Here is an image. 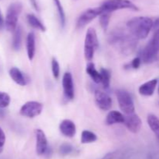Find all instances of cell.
I'll return each mask as SVG.
<instances>
[{
    "label": "cell",
    "instance_id": "1",
    "mask_svg": "<svg viewBox=\"0 0 159 159\" xmlns=\"http://www.w3.org/2000/svg\"><path fill=\"white\" fill-rule=\"evenodd\" d=\"M153 26V20L147 17H134L128 20L127 23V29L132 36L137 39L146 38Z\"/></svg>",
    "mask_w": 159,
    "mask_h": 159
},
{
    "label": "cell",
    "instance_id": "2",
    "mask_svg": "<svg viewBox=\"0 0 159 159\" xmlns=\"http://www.w3.org/2000/svg\"><path fill=\"white\" fill-rule=\"evenodd\" d=\"M22 4L18 2L12 3L9 6L5 19V26L9 31L14 32L17 27L18 19L22 11Z\"/></svg>",
    "mask_w": 159,
    "mask_h": 159
},
{
    "label": "cell",
    "instance_id": "3",
    "mask_svg": "<svg viewBox=\"0 0 159 159\" xmlns=\"http://www.w3.org/2000/svg\"><path fill=\"white\" fill-rule=\"evenodd\" d=\"M98 45H99V42H98L96 31L93 28H89L85 34V44H84V55L87 60H93Z\"/></svg>",
    "mask_w": 159,
    "mask_h": 159
},
{
    "label": "cell",
    "instance_id": "4",
    "mask_svg": "<svg viewBox=\"0 0 159 159\" xmlns=\"http://www.w3.org/2000/svg\"><path fill=\"white\" fill-rule=\"evenodd\" d=\"M159 53V40L154 36L152 40L147 44L141 55V61L145 63H151L156 59Z\"/></svg>",
    "mask_w": 159,
    "mask_h": 159
},
{
    "label": "cell",
    "instance_id": "5",
    "mask_svg": "<svg viewBox=\"0 0 159 159\" xmlns=\"http://www.w3.org/2000/svg\"><path fill=\"white\" fill-rule=\"evenodd\" d=\"M102 12H112L120 9L138 10V8L129 0H107L100 6Z\"/></svg>",
    "mask_w": 159,
    "mask_h": 159
},
{
    "label": "cell",
    "instance_id": "6",
    "mask_svg": "<svg viewBox=\"0 0 159 159\" xmlns=\"http://www.w3.org/2000/svg\"><path fill=\"white\" fill-rule=\"evenodd\" d=\"M116 98L121 111L127 115L134 113L135 107L131 96L124 90H116Z\"/></svg>",
    "mask_w": 159,
    "mask_h": 159
},
{
    "label": "cell",
    "instance_id": "7",
    "mask_svg": "<svg viewBox=\"0 0 159 159\" xmlns=\"http://www.w3.org/2000/svg\"><path fill=\"white\" fill-rule=\"evenodd\" d=\"M43 104L38 101H27L20 108V114L27 118H34L41 113Z\"/></svg>",
    "mask_w": 159,
    "mask_h": 159
},
{
    "label": "cell",
    "instance_id": "8",
    "mask_svg": "<svg viewBox=\"0 0 159 159\" xmlns=\"http://www.w3.org/2000/svg\"><path fill=\"white\" fill-rule=\"evenodd\" d=\"M101 13H102V9H101L100 6L97 8L87 9L85 12H82L78 18L77 27L83 28L88 23H89L92 20H94L96 17H99Z\"/></svg>",
    "mask_w": 159,
    "mask_h": 159
},
{
    "label": "cell",
    "instance_id": "9",
    "mask_svg": "<svg viewBox=\"0 0 159 159\" xmlns=\"http://www.w3.org/2000/svg\"><path fill=\"white\" fill-rule=\"evenodd\" d=\"M95 101L98 107L103 111L110 110L112 107V98L102 90L95 91Z\"/></svg>",
    "mask_w": 159,
    "mask_h": 159
},
{
    "label": "cell",
    "instance_id": "10",
    "mask_svg": "<svg viewBox=\"0 0 159 159\" xmlns=\"http://www.w3.org/2000/svg\"><path fill=\"white\" fill-rule=\"evenodd\" d=\"M62 86H63L64 94L65 98L69 100H72L75 97L74 83H73L72 76L70 73H65L62 79Z\"/></svg>",
    "mask_w": 159,
    "mask_h": 159
},
{
    "label": "cell",
    "instance_id": "11",
    "mask_svg": "<svg viewBox=\"0 0 159 159\" xmlns=\"http://www.w3.org/2000/svg\"><path fill=\"white\" fill-rule=\"evenodd\" d=\"M124 123L125 124L127 129L134 133L139 132L141 126H142L141 118L134 113L127 115V116H125V120H124Z\"/></svg>",
    "mask_w": 159,
    "mask_h": 159
},
{
    "label": "cell",
    "instance_id": "12",
    "mask_svg": "<svg viewBox=\"0 0 159 159\" xmlns=\"http://www.w3.org/2000/svg\"><path fill=\"white\" fill-rule=\"evenodd\" d=\"M36 138H37V145H36L37 153L39 155H42L48 150V140L46 135L43 131L38 129L36 130Z\"/></svg>",
    "mask_w": 159,
    "mask_h": 159
},
{
    "label": "cell",
    "instance_id": "13",
    "mask_svg": "<svg viewBox=\"0 0 159 159\" xmlns=\"http://www.w3.org/2000/svg\"><path fill=\"white\" fill-rule=\"evenodd\" d=\"M61 132L67 137H73L76 133L75 124L70 119H64L59 126Z\"/></svg>",
    "mask_w": 159,
    "mask_h": 159
},
{
    "label": "cell",
    "instance_id": "14",
    "mask_svg": "<svg viewBox=\"0 0 159 159\" xmlns=\"http://www.w3.org/2000/svg\"><path fill=\"white\" fill-rule=\"evenodd\" d=\"M157 84H158V80L153 79L144 83V84H141L140 86L139 89H138L140 94L146 97L152 96L154 94V92H155Z\"/></svg>",
    "mask_w": 159,
    "mask_h": 159
},
{
    "label": "cell",
    "instance_id": "15",
    "mask_svg": "<svg viewBox=\"0 0 159 159\" xmlns=\"http://www.w3.org/2000/svg\"><path fill=\"white\" fill-rule=\"evenodd\" d=\"M125 116L118 111H111L107 115L106 123L107 125H113L117 123H124Z\"/></svg>",
    "mask_w": 159,
    "mask_h": 159
},
{
    "label": "cell",
    "instance_id": "16",
    "mask_svg": "<svg viewBox=\"0 0 159 159\" xmlns=\"http://www.w3.org/2000/svg\"><path fill=\"white\" fill-rule=\"evenodd\" d=\"M9 76L16 84L20 86H25L26 84V79L23 73L16 67H12L9 70Z\"/></svg>",
    "mask_w": 159,
    "mask_h": 159
},
{
    "label": "cell",
    "instance_id": "17",
    "mask_svg": "<svg viewBox=\"0 0 159 159\" xmlns=\"http://www.w3.org/2000/svg\"><path fill=\"white\" fill-rule=\"evenodd\" d=\"M26 51L30 60H32L34 57L36 51V39L35 35L33 32L28 34L26 37Z\"/></svg>",
    "mask_w": 159,
    "mask_h": 159
},
{
    "label": "cell",
    "instance_id": "18",
    "mask_svg": "<svg viewBox=\"0 0 159 159\" xmlns=\"http://www.w3.org/2000/svg\"><path fill=\"white\" fill-rule=\"evenodd\" d=\"M86 72L89 76L92 78L93 81L96 84H99L102 81L100 72L98 71L95 67L94 63L93 62H89L86 66Z\"/></svg>",
    "mask_w": 159,
    "mask_h": 159
},
{
    "label": "cell",
    "instance_id": "19",
    "mask_svg": "<svg viewBox=\"0 0 159 159\" xmlns=\"http://www.w3.org/2000/svg\"><path fill=\"white\" fill-rule=\"evenodd\" d=\"M147 121L151 129L156 136L159 141V118L154 114H150L148 115Z\"/></svg>",
    "mask_w": 159,
    "mask_h": 159
},
{
    "label": "cell",
    "instance_id": "20",
    "mask_svg": "<svg viewBox=\"0 0 159 159\" xmlns=\"http://www.w3.org/2000/svg\"><path fill=\"white\" fill-rule=\"evenodd\" d=\"M22 38H23V30L20 26H18L13 32L12 37V48L14 50H20L22 45Z\"/></svg>",
    "mask_w": 159,
    "mask_h": 159
},
{
    "label": "cell",
    "instance_id": "21",
    "mask_svg": "<svg viewBox=\"0 0 159 159\" xmlns=\"http://www.w3.org/2000/svg\"><path fill=\"white\" fill-rule=\"evenodd\" d=\"M26 19H27V21L29 23V24L32 27L37 30H40L41 31H46V27H45L44 25L43 24V23L35 15H34V14H28L26 16Z\"/></svg>",
    "mask_w": 159,
    "mask_h": 159
},
{
    "label": "cell",
    "instance_id": "22",
    "mask_svg": "<svg viewBox=\"0 0 159 159\" xmlns=\"http://www.w3.org/2000/svg\"><path fill=\"white\" fill-rule=\"evenodd\" d=\"M97 140V136L93 132L89 130H83L81 136L82 143H90Z\"/></svg>",
    "mask_w": 159,
    "mask_h": 159
},
{
    "label": "cell",
    "instance_id": "23",
    "mask_svg": "<svg viewBox=\"0 0 159 159\" xmlns=\"http://www.w3.org/2000/svg\"><path fill=\"white\" fill-rule=\"evenodd\" d=\"M100 73H101V77H102V81H101V84H102L104 88L107 89L109 88L110 84V79H111V74H110V72L108 70L104 68H101L100 70Z\"/></svg>",
    "mask_w": 159,
    "mask_h": 159
},
{
    "label": "cell",
    "instance_id": "24",
    "mask_svg": "<svg viewBox=\"0 0 159 159\" xmlns=\"http://www.w3.org/2000/svg\"><path fill=\"white\" fill-rule=\"evenodd\" d=\"M54 3L57 10V13H58L59 19H60L61 24L62 26H65V22H66V17H65V11H64L63 6H62L60 0H54Z\"/></svg>",
    "mask_w": 159,
    "mask_h": 159
},
{
    "label": "cell",
    "instance_id": "25",
    "mask_svg": "<svg viewBox=\"0 0 159 159\" xmlns=\"http://www.w3.org/2000/svg\"><path fill=\"white\" fill-rule=\"evenodd\" d=\"M110 14L111 12H102L99 17V23H100L101 26L103 30H107V28L108 27L109 23H110Z\"/></svg>",
    "mask_w": 159,
    "mask_h": 159
},
{
    "label": "cell",
    "instance_id": "26",
    "mask_svg": "<svg viewBox=\"0 0 159 159\" xmlns=\"http://www.w3.org/2000/svg\"><path fill=\"white\" fill-rule=\"evenodd\" d=\"M10 96L6 92L0 91V108H6L10 104Z\"/></svg>",
    "mask_w": 159,
    "mask_h": 159
},
{
    "label": "cell",
    "instance_id": "27",
    "mask_svg": "<svg viewBox=\"0 0 159 159\" xmlns=\"http://www.w3.org/2000/svg\"><path fill=\"white\" fill-rule=\"evenodd\" d=\"M51 70H52L53 76L55 79H58L60 76V65L58 62L55 59H53L51 61Z\"/></svg>",
    "mask_w": 159,
    "mask_h": 159
},
{
    "label": "cell",
    "instance_id": "28",
    "mask_svg": "<svg viewBox=\"0 0 159 159\" xmlns=\"http://www.w3.org/2000/svg\"><path fill=\"white\" fill-rule=\"evenodd\" d=\"M5 143H6V134L3 129L0 127V153L2 152Z\"/></svg>",
    "mask_w": 159,
    "mask_h": 159
},
{
    "label": "cell",
    "instance_id": "29",
    "mask_svg": "<svg viewBox=\"0 0 159 159\" xmlns=\"http://www.w3.org/2000/svg\"><path fill=\"white\" fill-rule=\"evenodd\" d=\"M141 59L140 57H136L132 60L131 63H130V65L133 69H138L141 65Z\"/></svg>",
    "mask_w": 159,
    "mask_h": 159
},
{
    "label": "cell",
    "instance_id": "30",
    "mask_svg": "<svg viewBox=\"0 0 159 159\" xmlns=\"http://www.w3.org/2000/svg\"><path fill=\"white\" fill-rule=\"evenodd\" d=\"M61 151H65V152H67V151H69L71 149V147L70 146L69 144H64L63 146L61 147Z\"/></svg>",
    "mask_w": 159,
    "mask_h": 159
},
{
    "label": "cell",
    "instance_id": "31",
    "mask_svg": "<svg viewBox=\"0 0 159 159\" xmlns=\"http://www.w3.org/2000/svg\"><path fill=\"white\" fill-rule=\"evenodd\" d=\"M153 28H154V29H156V30L159 29V17L158 19H157L156 20H155V22H154Z\"/></svg>",
    "mask_w": 159,
    "mask_h": 159
},
{
    "label": "cell",
    "instance_id": "32",
    "mask_svg": "<svg viewBox=\"0 0 159 159\" xmlns=\"http://www.w3.org/2000/svg\"><path fill=\"white\" fill-rule=\"evenodd\" d=\"M4 24H5V21L3 20L2 17V16H0V30L2 29Z\"/></svg>",
    "mask_w": 159,
    "mask_h": 159
},
{
    "label": "cell",
    "instance_id": "33",
    "mask_svg": "<svg viewBox=\"0 0 159 159\" xmlns=\"http://www.w3.org/2000/svg\"><path fill=\"white\" fill-rule=\"evenodd\" d=\"M32 2H33V4H34V7H35V9H37V3H36V2H35V0H32Z\"/></svg>",
    "mask_w": 159,
    "mask_h": 159
},
{
    "label": "cell",
    "instance_id": "34",
    "mask_svg": "<svg viewBox=\"0 0 159 159\" xmlns=\"http://www.w3.org/2000/svg\"><path fill=\"white\" fill-rule=\"evenodd\" d=\"M155 35L157 37H158V40H159V29H158V30H157V32H156V34H155Z\"/></svg>",
    "mask_w": 159,
    "mask_h": 159
},
{
    "label": "cell",
    "instance_id": "35",
    "mask_svg": "<svg viewBox=\"0 0 159 159\" xmlns=\"http://www.w3.org/2000/svg\"><path fill=\"white\" fill-rule=\"evenodd\" d=\"M0 16H2V15H1V10H0Z\"/></svg>",
    "mask_w": 159,
    "mask_h": 159
},
{
    "label": "cell",
    "instance_id": "36",
    "mask_svg": "<svg viewBox=\"0 0 159 159\" xmlns=\"http://www.w3.org/2000/svg\"><path fill=\"white\" fill-rule=\"evenodd\" d=\"M158 91H159V89H158Z\"/></svg>",
    "mask_w": 159,
    "mask_h": 159
}]
</instances>
